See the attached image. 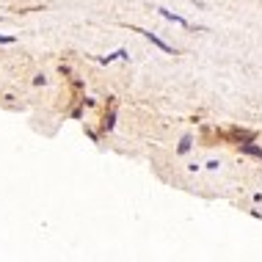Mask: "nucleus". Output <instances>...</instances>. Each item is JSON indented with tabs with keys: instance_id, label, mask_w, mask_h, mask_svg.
<instances>
[{
	"instance_id": "1",
	"label": "nucleus",
	"mask_w": 262,
	"mask_h": 262,
	"mask_svg": "<svg viewBox=\"0 0 262 262\" xmlns=\"http://www.w3.org/2000/svg\"><path fill=\"white\" fill-rule=\"evenodd\" d=\"M138 33H144V36H146V39H149V42H152L154 47H160V50H166V53H174V50H171V47H169V44H166V42H163V39H158V36H154V33H149V31H138Z\"/></svg>"
},
{
	"instance_id": "3",
	"label": "nucleus",
	"mask_w": 262,
	"mask_h": 262,
	"mask_svg": "<svg viewBox=\"0 0 262 262\" xmlns=\"http://www.w3.org/2000/svg\"><path fill=\"white\" fill-rule=\"evenodd\" d=\"M240 149H243L246 154H254V158H262V149L254 146V144H240Z\"/></svg>"
},
{
	"instance_id": "4",
	"label": "nucleus",
	"mask_w": 262,
	"mask_h": 262,
	"mask_svg": "<svg viewBox=\"0 0 262 262\" xmlns=\"http://www.w3.org/2000/svg\"><path fill=\"white\" fill-rule=\"evenodd\" d=\"M188 149H191V136H185V138H182V144H179V149H177V152H179V154H185Z\"/></svg>"
},
{
	"instance_id": "2",
	"label": "nucleus",
	"mask_w": 262,
	"mask_h": 262,
	"mask_svg": "<svg viewBox=\"0 0 262 262\" xmlns=\"http://www.w3.org/2000/svg\"><path fill=\"white\" fill-rule=\"evenodd\" d=\"M160 11V14H163L166 19H171V22H177V25H185V28H188V22H185V19L182 17H177V14H171V11H166V9H158Z\"/></svg>"
},
{
	"instance_id": "5",
	"label": "nucleus",
	"mask_w": 262,
	"mask_h": 262,
	"mask_svg": "<svg viewBox=\"0 0 262 262\" xmlns=\"http://www.w3.org/2000/svg\"><path fill=\"white\" fill-rule=\"evenodd\" d=\"M0 42H3V44H11L14 39H11V36H0Z\"/></svg>"
}]
</instances>
